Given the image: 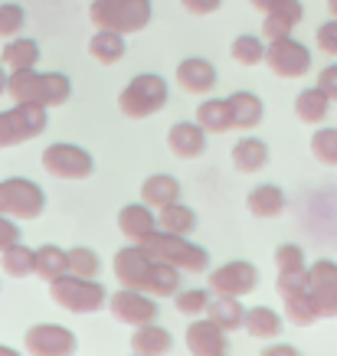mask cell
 Instances as JSON below:
<instances>
[{"label": "cell", "mask_w": 337, "mask_h": 356, "mask_svg": "<svg viewBox=\"0 0 337 356\" xmlns=\"http://www.w3.org/2000/svg\"><path fill=\"white\" fill-rule=\"evenodd\" d=\"M151 259L157 261H171L187 275H196V271L210 268V252L203 245L190 242V236H177V232H164V229H154L151 236L141 242Z\"/></svg>", "instance_id": "cell-2"}, {"label": "cell", "mask_w": 337, "mask_h": 356, "mask_svg": "<svg viewBox=\"0 0 337 356\" xmlns=\"http://www.w3.org/2000/svg\"><path fill=\"white\" fill-rule=\"evenodd\" d=\"M246 334L256 337V340H275V337L285 330V317L275 307H265V304H259V307H249L246 311Z\"/></svg>", "instance_id": "cell-28"}, {"label": "cell", "mask_w": 337, "mask_h": 356, "mask_svg": "<svg viewBox=\"0 0 337 356\" xmlns=\"http://www.w3.org/2000/svg\"><path fill=\"white\" fill-rule=\"evenodd\" d=\"M187 350L190 356H223L226 353V330L217 327L210 317H194V324H187Z\"/></svg>", "instance_id": "cell-16"}, {"label": "cell", "mask_w": 337, "mask_h": 356, "mask_svg": "<svg viewBox=\"0 0 337 356\" xmlns=\"http://www.w3.org/2000/svg\"><path fill=\"white\" fill-rule=\"evenodd\" d=\"M23 23H26V10H23L20 3H0V40L3 36L13 40L23 30Z\"/></svg>", "instance_id": "cell-41"}, {"label": "cell", "mask_w": 337, "mask_h": 356, "mask_svg": "<svg viewBox=\"0 0 337 356\" xmlns=\"http://www.w3.org/2000/svg\"><path fill=\"white\" fill-rule=\"evenodd\" d=\"M7 79H10V72L0 65V95H7Z\"/></svg>", "instance_id": "cell-47"}, {"label": "cell", "mask_w": 337, "mask_h": 356, "mask_svg": "<svg viewBox=\"0 0 337 356\" xmlns=\"http://www.w3.org/2000/svg\"><path fill=\"white\" fill-rule=\"evenodd\" d=\"M265 65L279 79H301L311 72V49L295 36H279L265 43Z\"/></svg>", "instance_id": "cell-8"}, {"label": "cell", "mask_w": 337, "mask_h": 356, "mask_svg": "<svg viewBox=\"0 0 337 356\" xmlns=\"http://www.w3.org/2000/svg\"><path fill=\"white\" fill-rule=\"evenodd\" d=\"M128 53V43H125V33L118 30H98L92 33V40H88V56L102 65H115L125 59Z\"/></svg>", "instance_id": "cell-24"}, {"label": "cell", "mask_w": 337, "mask_h": 356, "mask_svg": "<svg viewBox=\"0 0 337 356\" xmlns=\"http://www.w3.org/2000/svg\"><path fill=\"white\" fill-rule=\"evenodd\" d=\"M0 356H23L20 350H13V346H7V343H0Z\"/></svg>", "instance_id": "cell-49"}, {"label": "cell", "mask_w": 337, "mask_h": 356, "mask_svg": "<svg viewBox=\"0 0 337 356\" xmlns=\"http://www.w3.org/2000/svg\"><path fill=\"white\" fill-rule=\"evenodd\" d=\"M49 298L69 314H95L109 304L105 284H98L95 278L72 275V271H65L56 281H49Z\"/></svg>", "instance_id": "cell-4"}, {"label": "cell", "mask_w": 337, "mask_h": 356, "mask_svg": "<svg viewBox=\"0 0 337 356\" xmlns=\"http://www.w3.org/2000/svg\"><path fill=\"white\" fill-rule=\"evenodd\" d=\"M327 10H331V17H337V0H327Z\"/></svg>", "instance_id": "cell-50"}, {"label": "cell", "mask_w": 337, "mask_h": 356, "mask_svg": "<svg viewBox=\"0 0 337 356\" xmlns=\"http://www.w3.org/2000/svg\"><path fill=\"white\" fill-rule=\"evenodd\" d=\"M229 56L240 65H259V63H265V40L252 36V33H240L233 40V46H229Z\"/></svg>", "instance_id": "cell-36"}, {"label": "cell", "mask_w": 337, "mask_h": 356, "mask_svg": "<svg viewBox=\"0 0 337 356\" xmlns=\"http://www.w3.org/2000/svg\"><path fill=\"white\" fill-rule=\"evenodd\" d=\"M0 271L7 275V278H30L36 275V248L30 245H10L0 252Z\"/></svg>", "instance_id": "cell-33"}, {"label": "cell", "mask_w": 337, "mask_h": 356, "mask_svg": "<svg viewBox=\"0 0 337 356\" xmlns=\"http://www.w3.org/2000/svg\"><path fill=\"white\" fill-rule=\"evenodd\" d=\"M151 252L141 242H131V245L118 248L115 259H111V271L118 278L121 288H141L148 284V271H151Z\"/></svg>", "instance_id": "cell-13"}, {"label": "cell", "mask_w": 337, "mask_h": 356, "mask_svg": "<svg viewBox=\"0 0 337 356\" xmlns=\"http://www.w3.org/2000/svg\"><path fill=\"white\" fill-rule=\"evenodd\" d=\"M69 271H72V275H82V278H95L98 271H102L98 252L95 248H88V245L69 248Z\"/></svg>", "instance_id": "cell-39"}, {"label": "cell", "mask_w": 337, "mask_h": 356, "mask_svg": "<svg viewBox=\"0 0 337 356\" xmlns=\"http://www.w3.org/2000/svg\"><path fill=\"white\" fill-rule=\"evenodd\" d=\"M157 229L164 232H177V236H190L196 229V213L187 203H171L157 209Z\"/></svg>", "instance_id": "cell-34"}, {"label": "cell", "mask_w": 337, "mask_h": 356, "mask_svg": "<svg viewBox=\"0 0 337 356\" xmlns=\"http://www.w3.org/2000/svg\"><path fill=\"white\" fill-rule=\"evenodd\" d=\"M315 46L321 49L324 56H337V17L324 20L321 26L315 30Z\"/></svg>", "instance_id": "cell-42"}, {"label": "cell", "mask_w": 337, "mask_h": 356, "mask_svg": "<svg viewBox=\"0 0 337 356\" xmlns=\"http://www.w3.org/2000/svg\"><path fill=\"white\" fill-rule=\"evenodd\" d=\"M180 7L187 13H194V17H210V13H217L223 7V0H180Z\"/></svg>", "instance_id": "cell-45"}, {"label": "cell", "mask_w": 337, "mask_h": 356, "mask_svg": "<svg viewBox=\"0 0 337 356\" xmlns=\"http://www.w3.org/2000/svg\"><path fill=\"white\" fill-rule=\"evenodd\" d=\"M229 108H233V118H236V128L242 131H252L259 128L262 118H265V105H262V98L256 92H233L229 95Z\"/></svg>", "instance_id": "cell-31"}, {"label": "cell", "mask_w": 337, "mask_h": 356, "mask_svg": "<svg viewBox=\"0 0 337 356\" xmlns=\"http://www.w3.org/2000/svg\"><path fill=\"white\" fill-rule=\"evenodd\" d=\"M196 121L207 134H223V131L236 128L233 108H229V98H203L200 108H196Z\"/></svg>", "instance_id": "cell-27"}, {"label": "cell", "mask_w": 337, "mask_h": 356, "mask_svg": "<svg viewBox=\"0 0 337 356\" xmlns=\"http://www.w3.org/2000/svg\"><path fill=\"white\" fill-rule=\"evenodd\" d=\"M246 209H249L256 219H275V216H282V209H285V190L279 184H259V186H252L249 196H246Z\"/></svg>", "instance_id": "cell-23"}, {"label": "cell", "mask_w": 337, "mask_h": 356, "mask_svg": "<svg viewBox=\"0 0 337 356\" xmlns=\"http://www.w3.org/2000/svg\"><path fill=\"white\" fill-rule=\"evenodd\" d=\"M180 193H184V186L171 173H151L141 184V200L151 209H164V206H171V203H180Z\"/></svg>", "instance_id": "cell-22"}, {"label": "cell", "mask_w": 337, "mask_h": 356, "mask_svg": "<svg viewBox=\"0 0 337 356\" xmlns=\"http://www.w3.org/2000/svg\"><path fill=\"white\" fill-rule=\"evenodd\" d=\"M167 147L180 161H194L207 151V131L200 128V121H177L167 131Z\"/></svg>", "instance_id": "cell-18"}, {"label": "cell", "mask_w": 337, "mask_h": 356, "mask_svg": "<svg viewBox=\"0 0 337 356\" xmlns=\"http://www.w3.org/2000/svg\"><path fill=\"white\" fill-rule=\"evenodd\" d=\"M167 98H171V86L164 82V76H157V72H141V76L128 79V86L121 88L118 108L125 118L141 121V118L157 115V111L167 105Z\"/></svg>", "instance_id": "cell-3"}, {"label": "cell", "mask_w": 337, "mask_h": 356, "mask_svg": "<svg viewBox=\"0 0 337 356\" xmlns=\"http://www.w3.org/2000/svg\"><path fill=\"white\" fill-rule=\"evenodd\" d=\"M20 242V226L13 222V216H7V213H0V252L3 248H10Z\"/></svg>", "instance_id": "cell-43"}, {"label": "cell", "mask_w": 337, "mask_h": 356, "mask_svg": "<svg viewBox=\"0 0 337 356\" xmlns=\"http://www.w3.org/2000/svg\"><path fill=\"white\" fill-rule=\"evenodd\" d=\"M174 79L187 95H210V92L217 88L219 72L210 59H203V56H190V59H184V63H177Z\"/></svg>", "instance_id": "cell-15"}, {"label": "cell", "mask_w": 337, "mask_h": 356, "mask_svg": "<svg viewBox=\"0 0 337 356\" xmlns=\"http://www.w3.org/2000/svg\"><path fill=\"white\" fill-rule=\"evenodd\" d=\"M295 115H298V121H305V124H321V121L331 115V98L324 95V88H301L298 95H295Z\"/></svg>", "instance_id": "cell-29"}, {"label": "cell", "mask_w": 337, "mask_h": 356, "mask_svg": "<svg viewBox=\"0 0 337 356\" xmlns=\"http://www.w3.org/2000/svg\"><path fill=\"white\" fill-rule=\"evenodd\" d=\"M318 88H324V95L331 102H337V63L324 65L321 72H318Z\"/></svg>", "instance_id": "cell-44"}, {"label": "cell", "mask_w": 337, "mask_h": 356, "mask_svg": "<svg viewBox=\"0 0 337 356\" xmlns=\"http://www.w3.org/2000/svg\"><path fill=\"white\" fill-rule=\"evenodd\" d=\"M131 350L141 356H167L174 350V334L167 327H161L157 321L141 324L131 330Z\"/></svg>", "instance_id": "cell-20"}, {"label": "cell", "mask_w": 337, "mask_h": 356, "mask_svg": "<svg viewBox=\"0 0 337 356\" xmlns=\"http://www.w3.org/2000/svg\"><path fill=\"white\" fill-rule=\"evenodd\" d=\"M229 161H233V167L240 173H259L269 163V144L262 138H242L233 144Z\"/></svg>", "instance_id": "cell-25"}, {"label": "cell", "mask_w": 337, "mask_h": 356, "mask_svg": "<svg viewBox=\"0 0 337 356\" xmlns=\"http://www.w3.org/2000/svg\"><path fill=\"white\" fill-rule=\"evenodd\" d=\"M262 356H301V350L292 343H269L262 350Z\"/></svg>", "instance_id": "cell-46"}, {"label": "cell", "mask_w": 337, "mask_h": 356, "mask_svg": "<svg viewBox=\"0 0 337 356\" xmlns=\"http://www.w3.org/2000/svg\"><path fill=\"white\" fill-rule=\"evenodd\" d=\"M213 291H207V288H180V291L174 294V307L177 314H184V317H200V314H207L210 307V298Z\"/></svg>", "instance_id": "cell-38"}, {"label": "cell", "mask_w": 337, "mask_h": 356, "mask_svg": "<svg viewBox=\"0 0 337 356\" xmlns=\"http://www.w3.org/2000/svg\"><path fill=\"white\" fill-rule=\"evenodd\" d=\"M0 63H3L7 72H13V69H36V63H40V43L33 36H13V40L3 43Z\"/></svg>", "instance_id": "cell-26"}, {"label": "cell", "mask_w": 337, "mask_h": 356, "mask_svg": "<svg viewBox=\"0 0 337 356\" xmlns=\"http://www.w3.org/2000/svg\"><path fill=\"white\" fill-rule=\"evenodd\" d=\"M131 356H141V353H131Z\"/></svg>", "instance_id": "cell-52"}, {"label": "cell", "mask_w": 337, "mask_h": 356, "mask_svg": "<svg viewBox=\"0 0 337 356\" xmlns=\"http://www.w3.org/2000/svg\"><path fill=\"white\" fill-rule=\"evenodd\" d=\"M23 350L30 356H76L79 337L63 324H33L23 334Z\"/></svg>", "instance_id": "cell-10"}, {"label": "cell", "mask_w": 337, "mask_h": 356, "mask_svg": "<svg viewBox=\"0 0 337 356\" xmlns=\"http://www.w3.org/2000/svg\"><path fill=\"white\" fill-rule=\"evenodd\" d=\"M311 157L318 163H324V167H337V128H315L311 134Z\"/></svg>", "instance_id": "cell-37"}, {"label": "cell", "mask_w": 337, "mask_h": 356, "mask_svg": "<svg viewBox=\"0 0 337 356\" xmlns=\"http://www.w3.org/2000/svg\"><path fill=\"white\" fill-rule=\"evenodd\" d=\"M69 271V248H59V245H40L36 248V275L49 284V281H56L59 275H65Z\"/></svg>", "instance_id": "cell-35"}, {"label": "cell", "mask_w": 337, "mask_h": 356, "mask_svg": "<svg viewBox=\"0 0 337 356\" xmlns=\"http://www.w3.org/2000/svg\"><path fill=\"white\" fill-rule=\"evenodd\" d=\"M43 170L56 180H86L95 170V157L79 147V144H69V140H56L43 151Z\"/></svg>", "instance_id": "cell-7"}, {"label": "cell", "mask_w": 337, "mask_h": 356, "mask_svg": "<svg viewBox=\"0 0 337 356\" xmlns=\"http://www.w3.org/2000/svg\"><path fill=\"white\" fill-rule=\"evenodd\" d=\"M0 213H3V180H0Z\"/></svg>", "instance_id": "cell-51"}, {"label": "cell", "mask_w": 337, "mask_h": 356, "mask_svg": "<svg viewBox=\"0 0 337 356\" xmlns=\"http://www.w3.org/2000/svg\"><path fill=\"white\" fill-rule=\"evenodd\" d=\"M7 95L13 102H36L43 108L65 105L72 95V79L65 72H40V69H13L7 79Z\"/></svg>", "instance_id": "cell-1"}, {"label": "cell", "mask_w": 337, "mask_h": 356, "mask_svg": "<svg viewBox=\"0 0 337 356\" xmlns=\"http://www.w3.org/2000/svg\"><path fill=\"white\" fill-rule=\"evenodd\" d=\"M249 3H252V7H256V10H262V13H265V10H269V7H272V3H275V0H249Z\"/></svg>", "instance_id": "cell-48"}, {"label": "cell", "mask_w": 337, "mask_h": 356, "mask_svg": "<svg viewBox=\"0 0 337 356\" xmlns=\"http://www.w3.org/2000/svg\"><path fill=\"white\" fill-rule=\"evenodd\" d=\"M223 356H226V353H223Z\"/></svg>", "instance_id": "cell-53"}, {"label": "cell", "mask_w": 337, "mask_h": 356, "mask_svg": "<svg viewBox=\"0 0 337 356\" xmlns=\"http://www.w3.org/2000/svg\"><path fill=\"white\" fill-rule=\"evenodd\" d=\"M207 317L229 334V330H240V327L246 324V307H242V301L233 298V294H213V301H210V307H207Z\"/></svg>", "instance_id": "cell-30"}, {"label": "cell", "mask_w": 337, "mask_h": 356, "mask_svg": "<svg viewBox=\"0 0 337 356\" xmlns=\"http://www.w3.org/2000/svg\"><path fill=\"white\" fill-rule=\"evenodd\" d=\"M46 209V193L36 180L7 177L3 180V213L13 219H36Z\"/></svg>", "instance_id": "cell-9"}, {"label": "cell", "mask_w": 337, "mask_h": 356, "mask_svg": "<svg viewBox=\"0 0 337 356\" xmlns=\"http://www.w3.org/2000/svg\"><path fill=\"white\" fill-rule=\"evenodd\" d=\"M259 284V271L256 265L246 259H233L223 261L219 268L210 271V291L213 294H233V298H242V294L256 291Z\"/></svg>", "instance_id": "cell-12"}, {"label": "cell", "mask_w": 337, "mask_h": 356, "mask_svg": "<svg viewBox=\"0 0 337 356\" xmlns=\"http://www.w3.org/2000/svg\"><path fill=\"white\" fill-rule=\"evenodd\" d=\"M151 0H92L88 3V20L98 30H118V33H141L151 23Z\"/></svg>", "instance_id": "cell-5"}, {"label": "cell", "mask_w": 337, "mask_h": 356, "mask_svg": "<svg viewBox=\"0 0 337 356\" xmlns=\"http://www.w3.org/2000/svg\"><path fill=\"white\" fill-rule=\"evenodd\" d=\"M109 311L121 324L141 327V324L157 321V311H161V307L154 301V294L141 291V288H118L115 294H109Z\"/></svg>", "instance_id": "cell-11"}, {"label": "cell", "mask_w": 337, "mask_h": 356, "mask_svg": "<svg viewBox=\"0 0 337 356\" xmlns=\"http://www.w3.org/2000/svg\"><path fill=\"white\" fill-rule=\"evenodd\" d=\"M282 307H285V321H292L295 327H311V324H318V317H321L315 298L308 291V284L282 291Z\"/></svg>", "instance_id": "cell-21"}, {"label": "cell", "mask_w": 337, "mask_h": 356, "mask_svg": "<svg viewBox=\"0 0 337 356\" xmlns=\"http://www.w3.org/2000/svg\"><path fill=\"white\" fill-rule=\"evenodd\" d=\"M144 291L154 294V298H174L180 291V268L171 265V261H151V271H148V284Z\"/></svg>", "instance_id": "cell-32"}, {"label": "cell", "mask_w": 337, "mask_h": 356, "mask_svg": "<svg viewBox=\"0 0 337 356\" xmlns=\"http://www.w3.org/2000/svg\"><path fill=\"white\" fill-rule=\"evenodd\" d=\"M305 20V3L301 0H275L269 10L262 13V36L265 43L279 36H292V30Z\"/></svg>", "instance_id": "cell-17"}, {"label": "cell", "mask_w": 337, "mask_h": 356, "mask_svg": "<svg viewBox=\"0 0 337 356\" xmlns=\"http://www.w3.org/2000/svg\"><path fill=\"white\" fill-rule=\"evenodd\" d=\"M308 291L315 298L321 317H337V261L318 259L308 265Z\"/></svg>", "instance_id": "cell-14"}, {"label": "cell", "mask_w": 337, "mask_h": 356, "mask_svg": "<svg viewBox=\"0 0 337 356\" xmlns=\"http://www.w3.org/2000/svg\"><path fill=\"white\" fill-rule=\"evenodd\" d=\"M275 268L279 271H305L308 259H305V248L295 245V242H282L275 248Z\"/></svg>", "instance_id": "cell-40"}, {"label": "cell", "mask_w": 337, "mask_h": 356, "mask_svg": "<svg viewBox=\"0 0 337 356\" xmlns=\"http://www.w3.org/2000/svg\"><path fill=\"white\" fill-rule=\"evenodd\" d=\"M118 229L128 242H144L157 229V209L144 203H128L118 209Z\"/></svg>", "instance_id": "cell-19"}, {"label": "cell", "mask_w": 337, "mask_h": 356, "mask_svg": "<svg viewBox=\"0 0 337 356\" xmlns=\"http://www.w3.org/2000/svg\"><path fill=\"white\" fill-rule=\"evenodd\" d=\"M49 108L36 105V102H13V108L0 111V151L7 147H20L23 140L40 138L49 124Z\"/></svg>", "instance_id": "cell-6"}]
</instances>
